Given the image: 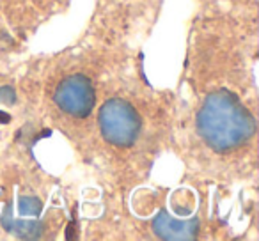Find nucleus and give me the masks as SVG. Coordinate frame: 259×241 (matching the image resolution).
Returning a JSON list of instances; mask_svg holds the SVG:
<instances>
[{
  "label": "nucleus",
  "instance_id": "nucleus-4",
  "mask_svg": "<svg viewBox=\"0 0 259 241\" xmlns=\"http://www.w3.org/2000/svg\"><path fill=\"white\" fill-rule=\"evenodd\" d=\"M153 232L165 241H192L197 237L199 234V218L190 220H176L165 211L158 213L151 222Z\"/></svg>",
  "mask_w": 259,
  "mask_h": 241
},
{
  "label": "nucleus",
  "instance_id": "nucleus-7",
  "mask_svg": "<svg viewBox=\"0 0 259 241\" xmlns=\"http://www.w3.org/2000/svg\"><path fill=\"white\" fill-rule=\"evenodd\" d=\"M0 101H4L8 105H13L16 101V94L11 87H2L0 89Z\"/></svg>",
  "mask_w": 259,
  "mask_h": 241
},
{
  "label": "nucleus",
  "instance_id": "nucleus-3",
  "mask_svg": "<svg viewBox=\"0 0 259 241\" xmlns=\"http://www.w3.org/2000/svg\"><path fill=\"white\" fill-rule=\"evenodd\" d=\"M54 101L62 112L73 117L85 119L91 115L96 103V92L85 75H69L57 85Z\"/></svg>",
  "mask_w": 259,
  "mask_h": 241
},
{
  "label": "nucleus",
  "instance_id": "nucleus-1",
  "mask_svg": "<svg viewBox=\"0 0 259 241\" xmlns=\"http://www.w3.org/2000/svg\"><path fill=\"white\" fill-rule=\"evenodd\" d=\"M197 131L217 153H229L252 138L255 121L236 94L219 89L204 98L197 112Z\"/></svg>",
  "mask_w": 259,
  "mask_h": 241
},
{
  "label": "nucleus",
  "instance_id": "nucleus-6",
  "mask_svg": "<svg viewBox=\"0 0 259 241\" xmlns=\"http://www.w3.org/2000/svg\"><path fill=\"white\" fill-rule=\"evenodd\" d=\"M18 211L25 216H39L43 211V204L37 197H18Z\"/></svg>",
  "mask_w": 259,
  "mask_h": 241
},
{
  "label": "nucleus",
  "instance_id": "nucleus-5",
  "mask_svg": "<svg viewBox=\"0 0 259 241\" xmlns=\"http://www.w3.org/2000/svg\"><path fill=\"white\" fill-rule=\"evenodd\" d=\"M2 227L8 232L18 236L20 239H39L45 232V222L43 220H16L13 218V204H8L4 209V215L0 218Z\"/></svg>",
  "mask_w": 259,
  "mask_h": 241
},
{
  "label": "nucleus",
  "instance_id": "nucleus-2",
  "mask_svg": "<svg viewBox=\"0 0 259 241\" xmlns=\"http://www.w3.org/2000/svg\"><path fill=\"white\" fill-rule=\"evenodd\" d=\"M103 138L115 148H132L142 130V119L134 105L121 98H110L98 114Z\"/></svg>",
  "mask_w": 259,
  "mask_h": 241
}]
</instances>
